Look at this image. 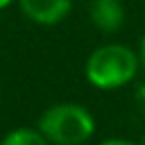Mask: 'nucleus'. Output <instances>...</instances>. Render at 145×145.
I'll return each mask as SVG.
<instances>
[{"label":"nucleus","mask_w":145,"mask_h":145,"mask_svg":"<svg viewBox=\"0 0 145 145\" xmlns=\"http://www.w3.org/2000/svg\"><path fill=\"white\" fill-rule=\"evenodd\" d=\"M140 70L138 50L127 43H102L84 61V77L97 91H118L136 79Z\"/></svg>","instance_id":"nucleus-1"},{"label":"nucleus","mask_w":145,"mask_h":145,"mask_svg":"<svg viewBox=\"0 0 145 145\" xmlns=\"http://www.w3.org/2000/svg\"><path fill=\"white\" fill-rule=\"evenodd\" d=\"M50 145H86L95 134V116L79 102L50 104L36 120Z\"/></svg>","instance_id":"nucleus-2"},{"label":"nucleus","mask_w":145,"mask_h":145,"mask_svg":"<svg viewBox=\"0 0 145 145\" xmlns=\"http://www.w3.org/2000/svg\"><path fill=\"white\" fill-rule=\"evenodd\" d=\"M75 0H16V7L25 20L36 27H57L72 11Z\"/></svg>","instance_id":"nucleus-3"},{"label":"nucleus","mask_w":145,"mask_h":145,"mask_svg":"<svg viewBox=\"0 0 145 145\" xmlns=\"http://www.w3.org/2000/svg\"><path fill=\"white\" fill-rule=\"evenodd\" d=\"M127 18L122 0H88V20L102 34H116Z\"/></svg>","instance_id":"nucleus-4"},{"label":"nucleus","mask_w":145,"mask_h":145,"mask_svg":"<svg viewBox=\"0 0 145 145\" xmlns=\"http://www.w3.org/2000/svg\"><path fill=\"white\" fill-rule=\"evenodd\" d=\"M0 145H50L36 127H16L0 138Z\"/></svg>","instance_id":"nucleus-5"},{"label":"nucleus","mask_w":145,"mask_h":145,"mask_svg":"<svg viewBox=\"0 0 145 145\" xmlns=\"http://www.w3.org/2000/svg\"><path fill=\"white\" fill-rule=\"evenodd\" d=\"M134 102H136L140 116L145 118V84H138V86H136V91H134Z\"/></svg>","instance_id":"nucleus-6"},{"label":"nucleus","mask_w":145,"mask_h":145,"mask_svg":"<svg viewBox=\"0 0 145 145\" xmlns=\"http://www.w3.org/2000/svg\"><path fill=\"white\" fill-rule=\"evenodd\" d=\"M97 145H138V143L136 140H129V138H104Z\"/></svg>","instance_id":"nucleus-7"},{"label":"nucleus","mask_w":145,"mask_h":145,"mask_svg":"<svg viewBox=\"0 0 145 145\" xmlns=\"http://www.w3.org/2000/svg\"><path fill=\"white\" fill-rule=\"evenodd\" d=\"M138 57H140V68L145 70V32H143L140 43H138Z\"/></svg>","instance_id":"nucleus-8"},{"label":"nucleus","mask_w":145,"mask_h":145,"mask_svg":"<svg viewBox=\"0 0 145 145\" xmlns=\"http://www.w3.org/2000/svg\"><path fill=\"white\" fill-rule=\"evenodd\" d=\"M9 5H16V0H0V11H2V9H7Z\"/></svg>","instance_id":"nucleus-9"},{"label":"nucleus","mask_w":145,"mask_h":145,"mask_svg":"<svg viewBox=\"0 0 145 145\" xmlns=\"http://www.w3.org/2000/svg\"><path fill=\"white\" fill-rule=\"evenodd\" d=\"M138 145H145V134L140 136V140H138Z\"/></svg>","instance_id":"nucleus-10"},{"label":"nucleus","mask_w":145,"mask_h":145,"mask_svg":"<svg viewBox=\"0 0 145 145\" xmlns=\"http://www.w3.org/2000/svg\"><path fill=\"white\" fill-rule=\"evenodd\" d=\"M84 2H88V0H84Z\"/></svg>","instance_id":"nucleus-11"}]
</instances>
